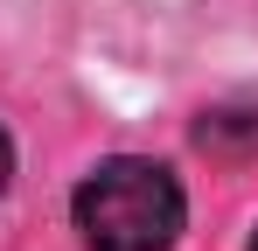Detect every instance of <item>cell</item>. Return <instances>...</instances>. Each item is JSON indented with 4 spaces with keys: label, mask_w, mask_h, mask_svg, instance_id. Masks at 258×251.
Segmentation results:
<instances>
[{
    "label": "cell",
    "mask_w": 258,
    "mask_h": 251,
    "mask_svg": "<svg viewBox=\"0 0 258 251\" xmlns=\"http://www.w3.org/2000/svg\"><path fill=\"white\" fill-rule=\"evenodd\" d=\"M70 223L91 251H174L188 203H181V181L161 161H98L70 196Z\"/></svg>",
    "instance_id": "6da1fadb"
},
{
    "label": "cell",
    "mask_w": 258,
    "mask_h": 251,
    "mask_svg": "<svg viewBox=\"0 0 258 251\" xmlns=\"http://www.w3.org/2000/svg\"><path fill=\"white\" fill-rule=\"evenodd\" d=\"M7 174H14V147H7V133H0V196H7Z\"/></svg>",
    "instance_id": "7a4b0ae2"
},
{
    "label": "cell",
    "mask_w": 258,
    "mask_h": 251,
    "mask_svg": "<svg viewBox=\"0 0 258 251\" xmlns=\"http://www.w3.org/2000/svg\"><path fill=\"white\" fill-rule=\"evenodd\" d=\"M251 251H258V237H251Z\"/></svg>",
    "instance_id": "3957f363"
}]
</instances>
